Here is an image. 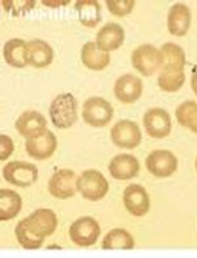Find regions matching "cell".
<instances>
[{
	"label": "cell",
	"instance_id": "obj_16",
	"mask_svg": "<svg viewBox=\"0 0 197 258\" xmlns=\"http://www.w3.org/2000/svg\"><path fill=\"white\" fill-rule=\"evenodd\" d=\"M140 162L132 154H119L109 163V173L117 180H129L138 175Z\"/></svg>",
	"mask_w": 197,
	"mask_h": 258
},
{
	"label": "cell",
	"instance_id": "obj_1",
	"mask_svg": "<svg viewBox=\"0 0 197 258\" xmlns=\"http://www.w3.org/2000/svg\"><path fill=\"white\" fill-rule=\"evenodd\" d=\"M57 216L51 210H36L15 228L19 244L24 249H38L44 244L46 236H51L57 229Z\"/></svg>",
	"mask_w": 197,
	"mask_h": 258
},
{
	"label": "cell",
	"instance_id": "obj_14",
	"mask_svg": "<svg viewBox=\"0 0 197 258\" xmlns=\"http://www.w3.org/2000/svg\"><path fill=\"white\" fill-rule=\"evenodd\" d=\"M143 85L138 77L125 74L120 77L115 83V95L124 104H132L141 98Z\"/></svg>",
	"mask_w": 197,
	"mask_h": 258
},
{
	"label": "cell",
	"instance_id": "obj_30",
	"mask_svg": "<svg viewBox=\"0 0 197 258\" xmlns=\"http://www.w3.org/2000/svg\"><path fill=\"white\" fill-rule=\"evenodd\" d=\"M14 152V143L6 135L0 136V160L6 161Z\"/></svg>",
	"mask_w": 197,
	"mask_h": 258
},
{
	"label": "cell",
	"instance_id": "obj_23",
	"mask_svg": "<svg viewBox=\"0 0 197 258\" xmlns=\"http://www.w3.org/2000/svg\"><path fill=\"white\" fill-rule=\"evenodd\" d=\"M27 45L24 40L20 38H12L7 41L4 45L3 55L4 59L10 66L17 69H23L28 64L27 62Z\"/></svg>",
	"mask_w": 197,
	"mask_h": 258
},
{
	"label": "cell",
	"instance_id": "obj_27",
	"mask_svg": "<svg viewBox=\"0 0 197 258\" xmlns=\"http://www.w3.org/2000/svg\"><path fill=\"white\" fill-rule=\"evenodd\" d=\"M160 53L163 55V63L185 68V64H187L185 53L179 45L173 44V42H167V44L162 45Z\"/></svg>",
	"mask_w": 197,
	"mask_h": 258
},
{
	"label": "cell",
	"instance_id": "obj_26",
	"mask_svg": "<svg viewBox=\"0 0 197 258\" xmlns=\"http://www.w3.org/2000/svg\"><path fill=\"white\" fill-rule=\"evenodd\" d=\"M176 120L184 128L197 135V103L184 102L176 108Z\"/></svg>",
	"mask_w": 197,
	"mask_h": 258
},
{
	"label": "cell",
	"instance_id": "obj_32",
	"mask_svg": "<svg viewBox=\"0 0 197 258\" xmlns=\"http://www.w3.org/2000/svg\"><path fill=\"white\" fill-rule=\"evenodd\" d=\"M190 86H192V90H193V92L197 95V69L193 72V74H192V79H190Z\"/></svg>",
	"mask_w": 197,
	"mask_h": 258
},
{
	"label": "cell",
	"instance_id": "obj_24",
	"mask_svg": "<svg viewBox=\"0 0 197 258\" xmlns=\"http://www.w3.org/2000/svg\"><path fill=\"white\" fill-rule=\"evenodd\" d=\"M23 201L17 192L7 188L0 190V220L6 221L16 218L21 211Z\"/></svg>",
	"mask_w": 197,
	"mask_h": 258
},
{
	"label": "cell",
	"instance_id": "obj_13",
	"mask_svg": "<svg viewBox=\"0 0 197 258\" xmlns=\"http://www.w3.org/2000/svg\"><path fill=\"white\" fill-rule=\"evenodd\" d=\"M123 201L129 214L137 218L145 216L150 210L149 194L140 184H129L126 187L124 191Z\"/></svg>",
	"mask_w": 197,
	"mask_h": 258
},
{
	"label": "cell",
	"instance_id": "obj_8",
	"mask_svg": "<svg viewBox=\"0 0 197 258\" xmlns=\"http://www.w3.org/2000/svg\"><path fill=\"white\" fill-rule=\"evenodd\" d=\"M100 236V225L92 218H80L75 220L70 227V238L75 245L91 246L96 244Z\"/></svg>",
	"mask_w": 197,
	"mask_h": 258
},
{
	"label": "cell",
	"instance_id": "obj_3",
	"mask_svg": "<svg viewBox=\"0 0 197 258\" xmlns=\"http://www.w3.org/2000/svg\"><path fill=\"white\" fill-rule=\"evenodd\" d=\"M76 187L83 198L91 202H97L106 197L109 184L98 170H85L78 178Z\"/></svg>",
	"mask_w": 197,
	"mask_h": 258
},
{
	"label": "cell",
	"instance_id": "obj_10",
	"mask_svg": "<svg viewBox=\"0 0 197 258\" xmlns=\"http://www.w3.org/2000/svg\"><path fill=\"white\" fill-rule=\"evenodd\" d=\"M146 167L155 177L167 178L176 171L177 160L170 150H154L147 156Z\"/></svg>",
	"mask_w": 197,
	"mask_h": 258
},
{
	"label": "cell",
	"instance_id": "obj_31",
	"mask_svg": "<svg viewBox=\"0 0 197 258\" xmlns=\"http://www.w3.org/2000/svg\"><path fill=\"white\" fill-rule=\"evenodd\" d=\"M67 0L63 2V0H55V2H48V0H42V4L46 6V7H50V8H57V7H61V6H67Z\"/></svg>",
	"mask_w": 197,
	"mask_h": 258
},
{
	"label": "cell",
	"instance_id": "obj_22",
	"mask_svg": "<svg viewBox=\"0 0 197 258\" xmlns=\"http://www.w3.org/2000/svg\"><path fill=\"white\" fill-rule=\"evenodd\" d=\"M79 21L87 28H95L102 21V7L97 0H78L75 3Z\"/></svg>",
	"mask_w": 197,
	"mask_h": 258
},
{
	"label": "cell",
	"instance_id": "obj_12",
	"mask_svg": "<svg viewBox=\"0 0 197 258\" xmlns=\"http://www.w3.org/2000/svg\"><path fill=\"white\" fill-rule=\"evenodd\" d=\"M57 137L54 136V133L45 129L38 136L27 140L25 149L32 158L42 161L53 156L57 149Z\"/></svg>",
	"mask_w": 197,
	"mask_h": 258
},
{
	"label": "cell",
	"instance_id": "obj_19",
	"mask_svg": "<svg viewBox=\"0 0 197 258\" xmlns=\"http://www.w3.org/2000/svg\"><path fill=\"white\" fill-rule=\"evenodd\" d=\"M54 51L48 42L42 40H32L27 45V62L33 68H46L53 62Z\"/></svg>",
	"mask_w": 197,
	"mask_h": 258
},
{
	"label": "cell",
	"instance_id": "obj_33",
	"mask_svg": "<svg viewBox=\"0 0 197 258\" xmlns=\"http://www.w3.org/2000/svg\"><path fill=\"white\" fill-rule=\"evenodd\" d=\"M196 170H197V160H196Z\"/></svg>",
	"mask_w": 197,
	"mask_h": 258
},
{
	"label": "cell",
	"instance_id": "obj_4",
	"mask_svg": "<svg viewBox=\"0 0 197 258\" xmlns=\"http://www.w3.org/2000/svg\"><path fill=\"white\" fill-rule=\"evenodd\" d=\"M132 64L145 77H151L163 66V55L154 45H141L132 53Z\"/></svg>",
	"mask_w": 197,
	"mask_h": 258
},
{
	"label": "cell",
	"instance_id": "obj_17",
	"mask_svg": "<svg viewBox=\"0 0 197 258\" xmlns=\"http://www.w3.org/2000/svg\"><path fill=\"white\" fill-rule=\"evenodd\" d=\"M125 40V32L121 25L116 23H108L98 31L96 36V45L103 51L117 50L124 44Z\"/></svg>",
	"mask_w": 197,
	"mask_h": 258
},
{
	"label": "cell",
	"instance_id": "obj_5",
	"mask_svg": "<svg viewBox=\"0 0 197 258\" xmlns=\"http://www.w3.org/2000/svg\"><path fill=\"white\" fill-rule=\"evenodd\" d=\"M113 107L111 103L100 96H92L83 104V120L88 125L102 128L113 119Z\"/></svg>",
	"mask_w": 197,
	"mask_h": 258
},
{
	"label": "cell",
	"instance_id": "obj_9",
	"mask_svg": "<svg viewBox=\"0 0 197 258\" xmlns=\"http://www.w3.org/2000/svg\"><path fill=\"white\" fill-rule=\"evenodd\" d=\"M76 174L70 169L58 170L49 180V192L57 199H68L76 192Z\"/></svg>",
	"mask_w": 197,
	"mask_h": 258
},
{
	"label": "cell",
	"instance_id": "obj_18",
	"mask_svg": "<svg viewBox=\"0 0 197 258\" xmlns=\"http://www.w3.org/2000/svg\"><path fill=\"white\" fill-rule=\"evenodd\" d=\"M17 132L21 136L32 139V137L38 136L46 129V119L37 111H25L23 115L17 119L16 121Z\"/></svg>",
	"mask_w": 197,
	"mask_h": 258
},
{
	"label": "cell",
	"instance_id": "obj_28",
	"mask_svg": "<svg viewBox=\"0 0 197 258\" xmlns=\"http://www.w3.org/2000/svg\"><path fill=\"white\" fill-rule=\"evenodd\" d=\"M4 10L12 16H20L32 11L36 6L34 0H2Z\"/></svg>",
	"mask_w": 197,
	"mask_h": 258
},
{
	"label": "cell",
	"instance_id": "obj_15",
	"mask_svg": "<svg viewBox=\"0 0 197 258\" xmlns=\"http://www.w3.org/2000/svg\"><path fill=\"white\" fill-rule=\"evenodd\" d=\"M190 10L185 4L176 3L172 6L167 15V27L170 33L176 37L185 36L190 27Z\"/></svg>",
	"mask_w": 197,
	"mask_h": 258
},
{
	"label": "cell",
	"instance_id": "obj_29",
	"mask_svg": "<svg viewBox=\"0 0 197 258\" xmlns=\"http://www.w3.org/2000/svg\"><path fill=\"white\" fill-rule=\"evenodd\" d=\"M106 3L108 10L111 11V14L119 17L129 15L136 6L134 0H107Z\"/></svg>",
	"mask_w": 197,
	"mask_h": 258
},
{
	"label": "cell",
	"instance_id": "obj_2",
	"mask_svg": "<svg viewBox=\"0 0 197 258\" xmlns=\"http://www.w3.org/2000/svg\"><path fill=\"white\" fill-rule=\"evenodd\" d=\"M49 113L57 128L67 129L78 120V102L72 94H61L51 102Z\"/></svg>",
	"mask_w": 197,
	"mask_h": 258
},
{
	"label": "cell",
	"instance_id": "obj_6",
	"mask_svg": "<svg viewBox=\"0 0 197 258\" xmlns=\"http://www.w3.org/2000/svg\"><path fill=\"white\" fill-rule=\"evenodd\" d=\"M3 177L14 186L28 187L37 182L38 169L33 163L12 161L3 167Z\"/></svg>",
	"mask_w": 197,
	"mask_h": 258
},
{
	"label": "cell",
	"instance_id": "obj_11",
	"mask_svg": "<svg viewBox=\"0 0 197 258\" xmlns=\"http://www.w3.org/2000/svg\"><path fill=\"white\" fill-rule=\"evenodd\" d=\"M143 125L153 139H164L171 132V116L163 108H151L143 116Z\"/></svg>",
	"mask_w": 197,
	"mask_h": 258
},
{
	"label": "cell",
	"instance_id": "obj_7",
	"mask_svg": "<svg viewBox=\"0 0 197 258\" xmlns=\"http://www.w3.org/2000/svg\"><path fill=\"white\" fill-rule=\"evenodd\" d=\"M111 139L120 148L134 149L142 141V133L140 126L132 120H120L111 131Z\"/></svg>",
	"mask_w": 197,
	"mask_h": 258
},
{
	"label": "cell",
	"instance_id": "obj_20",
	"mask_svg": "<svg viewBox=\"0 0 197 258\" xmlns=\"http://www.w3.org/2000/svg\"><path fill=\"white\" fill-rule=\"evenodd\" d=\"M184 82H185L184 68L163 63L159 77H158V85L160 90L166 92H175L181 89Z\"/></svg>",
	"mask_w": 197,
	"mask_h": 258
},
{
	"label": "cell",
	"instance_id": "obj_21",
	"mask_svg": "<svg viewBox=\"0 0 197 258\" xmlns=\"http://www.w3.org/2000/svg\"><path fill=\"white\" fill-rule=\"evenodd\" d=\"M82 62L85 68L91 70H104L111 62V55L107 51H103L97 48L96 42L88 41L82 48Z\"/></svg>",
	"mask_w": 197,
	"mask_h": 258
},
{
	"label": "cell",
	"instance_id": "obj_25",
	"mask_svg": "<svg viewBox=\"0 0 197 258\" xmlns=\"http://www.w3.org/2000/svg\"><path fill=\"white\" fill-rule=\"evenodd\" d=\"M134 238L132 234L123 228H115L108 232L103 240V249H133L134 248Z\"/></svg>",
	"mask_w": 197,
	"mask_h": 258
}]
</instances>
